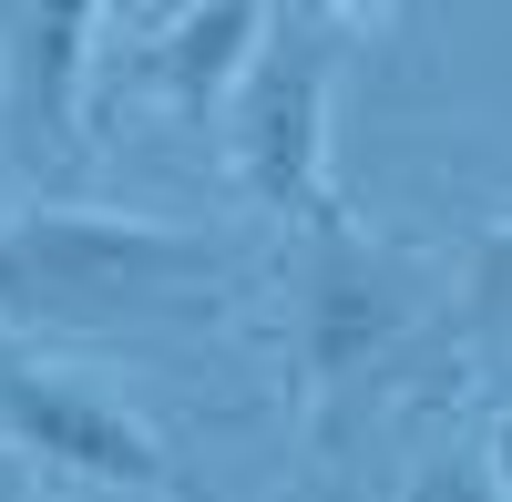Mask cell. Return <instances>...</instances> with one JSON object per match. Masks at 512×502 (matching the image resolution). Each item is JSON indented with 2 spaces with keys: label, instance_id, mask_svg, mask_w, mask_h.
<instances>
[{
  "label": "cell",
  "instance_id": "277c9868",
  "mask_svg": "<svg viewBox=\"0 0 512 502\" xmlns=\"http://www.w3.org/2000/svg\"><path fill=\"white\" fill-rule=\"evenodd\" d=\"M93 21H103V0H0V154L21 175L82 164Z\"/></svg>",
  "mask_w": 512,
  "mask_h": 502
},
{
  "label": "cell",
  "instance_id": "8992f818",
  "mask_svg": "<svg viewBox=\"0 0 512 502\" xmlns=\"http://www.w3.org/2000/svg\"><path fill=\"white\" fill-rule=\"evenodd\" d=\"M256 41H267V0H185V11L154 31L144 72H154V93L175 103V113H216L236 82H246Z\"/></svg>",
  "mask_w": 512,
  "mask_h": 502
},
{
  "label": "cell",
  "instance_id": "7a4b0ae2",
  "mask_svg": "<svg viewBox=\"0 0 512 502\" xmlns=\"http://www.w3.org/2000/svg\"><path fill=\"white\" fill-rule=\"evenodd\" d=\"M226 175L246 205L287 226H338L328 185V41L318 31H267L246 82L226 93Z\"/></svg>",
  "mask_w": 512,
  "mask_h": 502
},
{
  "label": "cell",
  "instance_id": "52a82bcc",
  "mask_svg": "<svg viewBox=\"0 0 512 502\" xmlns=\"http://www.w3.org/2000/svg\"><path fill=\"white\" fill-rule=\"evenodd\" d=\"M472 318L492 328V339H512V226H492L472 246Z\"/></svg>",
  "mask_w": 512,
  "mask_h": 502
},
{
  "label": "cell",
  "instance_id": "ba28073f",
  "mask_svg": "<svg viewBox=\"0 0 512 502\" xmlns=\"http://www.w3.org/2000/svg\"><path fill=\"white\" fill-rule=\"evenodd\" d=\"M492 492H512V410L492 421Z\"/></svg>",
  "mask_w": 512,
  "mask_h": 502
},
{
  "label": "cell",
  "instance_id": "6da1fadb",
  "mask_svg": "<svg viewBox=\"0 0 512 502\" xmlns=\"http://www.w3.org/2000/svg\"><path fill=\"white\" fill-rule=\"evenodd\" d=\"M216 287H226V246L134 216V205H21L0 226V328L185 318Z\"/></svg>",
  "mask_w": 512,
  "mask_h": 502
},
{
  "label": "cell",
  "instance_id": "3957f363",
  "mask_svg": "<svg viewBox=\"0 0 512 502\" xmlns=\"http://www.w3.org/2000/svg\"><path fill=\"white\" fill-rule=\"evenodd\" d=\"M0 431H11L31 462H52L62 482L93 492H185V462L154 421H134L113 390L72 380V369H31L0 359Z\"/></svg>",
  "mask_w": 512,
  "mask_h": 502
},
{
  "label": "cell",
  "instance_id": "9c48e42d",
  "mask_svg": "<svg viewBox=\"0 0 512 502\" xmlns=\"http://www.w3.org/2000/svg\"><path fill=\"white\" fill-rule=\"evenodd\" d=\"M359 11H400V0H359Z\"/></svg>",
  "mask_w": 512,
  "mask_h": 502
},
{
  "label": "cell",
  "instance_id": "5b68a950",
  "mask_svg": "<svg viewBox=\"0 0 512 502\" xmlns=\"http://www.w3.org/2000/svg\"><path fill=\"white\" fill-rule=\"evenodd\" d=\"M410 318H420L410 277L379 257L349 216H338V226H308V277H297V359H308L318 390L379 369V359L400 349Z\"/></svg>",
  "mask_w": 512,
  "mask_h": 502
}]
</instances>
